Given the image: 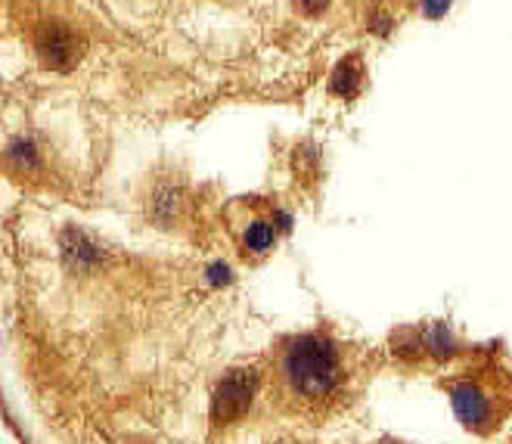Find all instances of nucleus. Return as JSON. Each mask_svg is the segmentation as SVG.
<instances>
[{
  "label": "nucleus",
  "mask_w": 512,
  "mask_h": 444,
  "mask_svg": "<svg viewBox=\"0 0 512 444\" xmlns=\"http://www.w3.org/2000/svg\"><path fill=\"white\" fill-rule=\"evenodd\" d=\"M277 382L283 401L292 410L326 413L339 404L348 382L342 348L320 333L289 339L277 361Z\"/></svg>",
  "instance_id": "obj_1"
},
{
  "label": "nucleus",
  "mask_w": 512,
  "mask_h": 444,
  "mask_svg": "<svg viewBox=\"0 0 512 444\" xmlns=\"http://www.w3.org/2000/svg\"><path fill=\"white\" fill-rule=\"evenodd\" d=\"M454 410L466 429L485 435L497 429L512 404V392L503 376H463L450 386Z\"/></svg>",
  "instance_id": "obj_2"
},
{
  "label": "nucleus",
  "mask_w": 512,
  "mask_h": 444,
  "mask_svg": "<svg viewBox=\"0 0 512 444\" xmlns=\"http://www.w3.org/2000/svg\"><path fill=\"white\" fill-rule=\"evenodd\" d=\"M255 392H258V373L252 367L230 370L212 395V423L221 429V426H233L236 420H243L255 401Z\"/></svg>",
  "instance_id": "obj_3"
},
{
  "label": "nucleus",
  "mask_w": 512,
  "mask_h": 444,
  "mask_svg": "<svg viewBox=\"0 0 512 444\" xmlns=\"http://www.w3.org/2000/svg\"><path fill=\"white\" fill-rule=\"evenodd\" d=\"M35 53L41 56V63L47 69L69 72L78 66V59L84 53V38L66 22H44L35 35Z\"/></svg>",
  "instance_id": "obj_4"
},
{
  "label": "nucleus",
  "mask_w": 512,
  "mask_h": 444,
  "mask_svg": "<svg viewBox=\"0 0 512 444\" xmlns=\"http://www.w3.org/2000/svg\"><path fill=\"white\" fill-rule=\"evenodd\" d=\"M233 233H236L239 252H243L246 258H252V261H258V258L274 252L277 236H280V224H277V218L270 215V212H255L252 209L246 218L236 221Z\"/></svg>",
  "instance_id": "obj_5"
},
{
  "label": "nucleus",
  "mask_w": 512,
  "mask_h": 444,
  "mask_svg": "<svg viewBox=\"0 0 512 444\" xmlns=\"http://www.w3.org/2000/svg\"><path fill=\"white\" fill-rule=\"evenodd\" d=\"M180 205H184V196H180L177 187H162L153 193V218L159 224H174L180 218Z\"/></svg>",
  "instance_id": "obj_6"
},
{
  "label": "nucleus",
  "mask_w": 512,
  "mask_h": 444,
  "mask_svg": "<svg viewBox=\"0 0 512 444\" xmlns=\"http://www.w3.org/2000/svg\"><path fill=\"white\" fill-rule=\"evenodd\" d=\"M286 444H295V441H286Z\"/></svg>",
  "instance_id": "obj_7"
}]
</instances>
